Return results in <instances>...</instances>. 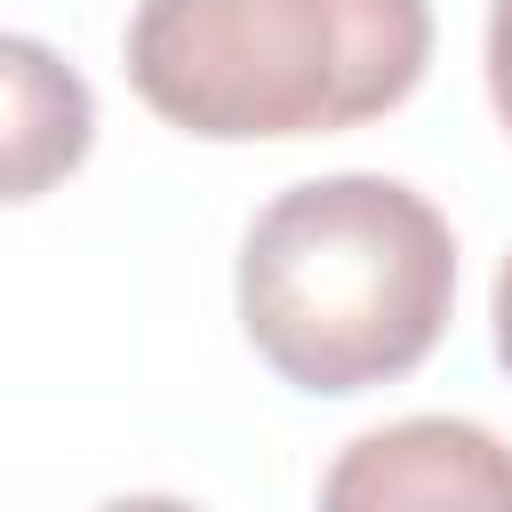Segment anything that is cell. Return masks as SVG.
Segmentation results:
<instances>
[{
	"label": "cell",
	"instance_id": "6da1fadb",
	"mask_svg": "<svg viewBox=\"0 0 512 512\" xmlns=\"http://www.w3.org/2000/svg\"><path fill=\"white\" fill-rule=\"evenodd\" d=\"M456 312V232L400 176H312L256 208L240 240V328L256 360L352 400L432 360Z\"/></svg>",
	"mask_w": 512,
	"mask_h": 512
},
{
	"label": "cell",
	"instance_id": "7a4b0ae2",
	"mask_svg": "<svg viewBox=\"0 0 512 512\" xmlns=\"http://www.w3.org/2000/svg\"><path fill=\"white\" fill-rule=\"evenodd\" d=\"M128 88L200 144L336 136L416 96L432 0H136Z\"/></svg>",
	"mask_w": 512,
	"mask_h": 512
},
{
	"label": "cell",
	"instance_id": "3957f363",
	"mask_svg": "<svg viewBox=\"0 0 512 512\" xmlns=\"http://www.w3.org/2000/svg\"><path fill=\"white\" fill-rule=\"evenodd\" d=\"M320 504L336 512H400V504L512 512V448L464 416H408V424L360 432L328 464Z\"/></svg>",
	"mask_w": 512,
	"mask_h": 512
},
{
	"label": "cell",
	"instance_id": "277c9868",
	"mask_svg": "<svg viewBox=\"0 0 512 512\" xmlns=\"http://www.w3.org/2000/svg\"><path fill=\"white\" fill-rule=\"evenodd\" d=\"M0 64H8V200H32L88 160L96 104H88V80L24 32L0 48Z\"/></svg>",
	"mask_w": 512,
	"mask_h": 512
},
{
	"label": "cell",
	"instance_id": "5b68a950",
	"mask_svg": "<svg viewBox=\"0 0 512 512\" xmlns=\"http://www.w3.org/2000/svg\"><path fill=\"white\" fill-rule=\"evenodd\" d=\"M488 104L512 136V0H488Z\"/></svg>",
	"mask_w": 512,
	"mask_h": 512
},
{
	"label": "cell",
	"instance_id": "8992f818",
	"mask_svg": "<svg viewBox=\"0 0 512 512\" xmlns=\"http://www.w3.org/2000/svg\"><path fill=\"white\" fill-rule=\"evenodd\" d=\"M488 328H496V360L512 376V256L496 264V288H488Z\"/></svg>",
	"mask_w": 512,
	"mask_h": 512
}]
</instances>
